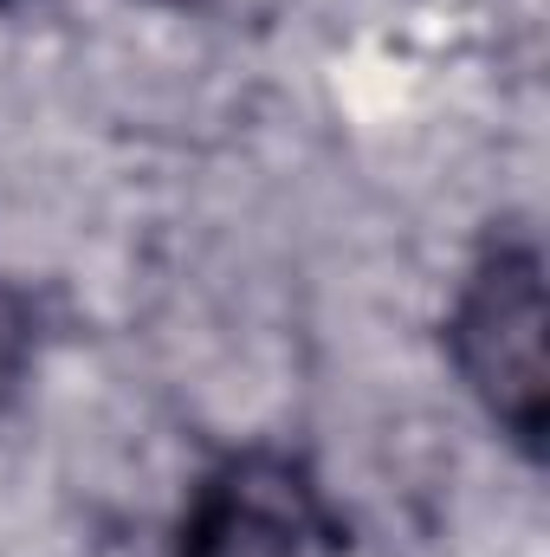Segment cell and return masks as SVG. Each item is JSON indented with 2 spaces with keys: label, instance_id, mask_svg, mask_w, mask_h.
I'll return each mask as SVG.
<instances>
[{
  "label": "cell",
  "instance_id": "1",
  "mask_svg": "<svg viewBox=\"0 0 550 557\" xmlns=\"http://www.w3.org/2000/svg\"><path fill=\"white\" fill-rule=\"evenodd\" d=\"M545 247L532 227H499L466 260L447 298L440 350L473 409L492 421L532 467L545 460L550 357H545Z\"/></svg>",
  "mask_w": 550,
  "mask_h": 557
},
{
  "label": "cell",
  "instance_id": "2",
  "mask_svg": "<svg viewBox=\"0 0 550 557\" xmlns=\"http://www.w3.org/2000/svg\"><path fill=\"white\" fill-rule=\"evenodd\" d=\"M175 557H343V519L304 460L247 447L188 493Z\"/></svg>",
  "mask_w": 550,
  "mask_h": 557
},
{
  "label": "cell",
  "instance_id": "3",
  "mask_svg": "<svg viewBox=\"0 0 550 557\" xmlns=\"http://www.w3.org/2000/svg\"><path fill=\"white\" fill-rule=\"evenodd\" d=\"M33 363H39V311H33V292L13 285V278H0V416L26 396Z\"/></svg>",
  "mask_w": 550,
  "mask_h": 557
},
{
  "label": "cell",
  "instance_id": "4",
  "mask_svg": "<svg viewBox=\"0 0 550 557\" xmlns=\"http://www.w3.org/2000/svg\"><path fill=\"white\" fill-rule=\"evenodd\" d=\"M155 7H182V13H195V7H208V0H155Z\"/></svg>",
  "mask_w": 550,
  "mask_h": 557
},
{
  "label": "cell",
  "instance_id": "5",
  "mask_svg": "<svg viewBox=\"0 0 550 557\" xmlns=\"http://www.w3.org/2000/svg\"><path fill=\"white\" fill-rule=\"evenodd\" d=\"M0 7H13V0H0Z\"/></svg>",
  "mask_w": 550,
  "mask_h": 557
}]
</instances>
